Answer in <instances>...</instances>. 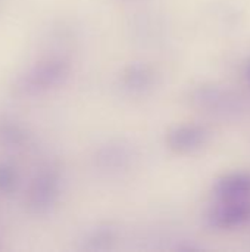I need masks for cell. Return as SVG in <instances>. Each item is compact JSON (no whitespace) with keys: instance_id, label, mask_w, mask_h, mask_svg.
<instances>
[{"instance_id":"obj_1","label":"cell","mask_w":250,"mask_h":252,"mask_svg":"<svg viewBox=\"0 0 250 252\" xmlns=\"http://www.w3.org/2000/svg\"><path fill=\"white\" fill-rule=\"evenodd\" d=\"M250 220V201H220L211 208L208 221L215 229H236Z\"/></svg>"},{"instance_id":"obj_2","label":"cell","mask_w":250,"mask_h":252,"mask_svg":"<svg viewBox=\"0 0 250 252\" xmlns=\"http://www.w3.org/2000/svg\"><path fill=\"white\" fill-rule=\"evenodd\" d=\"M208 139V131L200 126H180L169 131L168 134V146L180 154L193 152L205 145Z\"/></svg>"},{"instance_id":"obj_3","label":"cell","mask_w":250,"mask_h":252,"mask_svg":"<svg viewBox=\"0 0 250 252\" xmlns=\"http://www.w3.org/2000/svg\"><path fill=\"white\" fill-rule=\"evenodd\" d=\"M214 193L220 201H250V174L233 173L221 177L214 186Z\"/></svg>"},{"instance_id":"obj_4","label":"cell","mask_w":250,"mask_h":252,"mask_svg":"<svg viewBox=\"0 0 250 252\" xmlns=\"http://www.w3.org/2000/svg\"><path fill=\"white\" fill-rule=\"evenodd\" d=\"M150 83H152V72L149 71V68L143 65H136L130 68L128 72L125 74V86L130 87L131 90L141 92L147 89Z\"/></svg>"},{"instance_id":"obj_5","label":"cell","mask_w":250,"mask_h":252,"mask_svg":"<svg viewBox=\"0 0 250 252\" xmlns=\"http://www.w3.org/2000/svg\"><path fill=\"white\" fill-rule=\"evenodd\" d=\"M245 78H246L248 84L250 86V59L246 62V65H245Z\"/></svg>"}]
</instances>
